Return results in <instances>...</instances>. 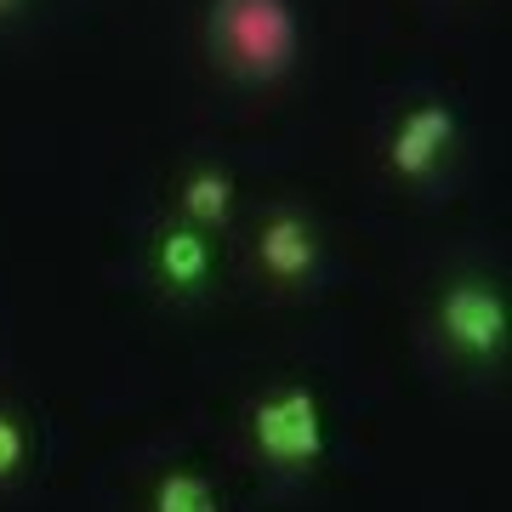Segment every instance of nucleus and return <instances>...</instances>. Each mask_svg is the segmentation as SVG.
Masks as SVG:
<instances>
[{"mask_svg": "<svg viewBox=\"0 0 512 512\" xmlns=\"http://www.w3.org/2000/svg\"><path fill=\"white\" fill-rule=\"evenodd\" d=\"M245 450L279 478H313L330 461V410L308 376H279L245 404Z\"/></svg>", "mask_w": 512, "mask_h": 512, "instance_id": "obj_4", "label": "nucleus"}, {"mask_svg": "<svg viewBox=\"0 0 512 512\" xmlns=\"http://www.w3.org/2000/svg\"><path fill=\"white\" fill-rule=\"evenodd\" d=\"M245 262H251V279L268 296H308L325 274V234L302 205L279 200L268 211H256Z\"/></svg>", "mask_w": 512, "mask_h": 512, "instance_id": "obj_5", "label": "nucleus"}, {"mask_svg": "<svg viewBox=\"0 0 512 512\" xmlns=\"http://www.w3.org/2000/svg\"><path fill=\"white\" fill-rule=\"evenodd\" d=\"M148 512H228L222 507V490L217 478L194 467V461H177V467H165L154 478V490H148Z\"/></svg>", "mask_w": 512, "mask_h": 512, "instance_id": "obj_8", "label": "nucleus"}, {"mask_svg": "<svg viewBox=\"0 0 512 512\" xmlns=\"http://www.w3.org/2000/svg\"><path fill=\"white\" fill-rule=\"evenodd\" d=\"M40 456V439H35V416L23 404L0 399V490H12L18 478H29Z\"/></svg>", "mask_w": 512, "mask_h": 512, "instance_id": "obj_9", "label": "nucleus"}, {"mask_svg": "<svg viewBox=\"0 0 512 512\" xmlns=\"http://www.w3.org/2000/svg\"><path fill=\"white\" fill-rule=\"evenodd\" d=\"M148 279L171 302H200L222 279V239L205 234V228H188L183 217L165 211L148 234Z\"/></svg>", "mask_w": 512, "mask_h": 512, "instance_id": "obj_6", "label": "nucleus"}, {"mask_svg": "<svg viewBox=\"0 0 512 512\" xmlns=\"http://www.w3.org/2000/svg\"><path fill=\"white\" fill-rule=\"evenodd\" d=\"M200 40L211 69L239 92H274L302 69V12L296 0H205Z\"/></svg>", "mask_w": 512, "mask_h": 512, "instance_id": "obj_2", "label": "nucleus"}, {"mask_svg": "<svg viewBox=\"0 0 512 512\" xmlns=\"http://www.w3.org/2000/svg\"><path fill=\"white\" fill-rule=\"evenodd\" d=\"M427 342L467 382H495L512 353V296L495 268L461 262L427 291Z\"/></svg>", "mask_w": 512, "mask_h": 512, "instance_id": "obj_1", "label": "nucleus"}, {"mask_svg": "<svg viewBox=\"0 0 512 512\" xmlns=\"http://www.w3.org/2000/svg\"><path fill=\"white\" fill-rule=\"evenodd\" d=\"M29 6H35V0H0V29H6V23H18Z\"/></svg>", "mask_w": 512, "mask_h": 512, "instance_id": "obj_10", "label": "nucleus"}, {"mask_svg": "<svg viewBox=\"0 0 512 512\" xmlns=\"http://www.w3.org/2000/svg\"><path fill=\"white\" fill-rule=\"evenodd\" d=\"M387 183L404 194H444L456 177L461 154H467V126H461L456 97L439 86H416V92L393 97V109L376 137Z\"/></svg>", "mask_w": 512, "mask_h": 512, "instance_id": "obj_3", "label": "nucleus"}, {"mask_svg": "<svg viewBox=\"0 0 512 512\" xmlns=\"http://www.w3.org/2000/svg\"><path fill=\"white\" fill-rule=\"evenodd\" d=\"M171 217H183L188 228L205 234H228L239 217V177L222 160H194L171 177Z\"/></svg>", "mask_w": 512, "mask_h": 512, "instance_id": "obj_7", "label": "nucleus"}]
</instances>
